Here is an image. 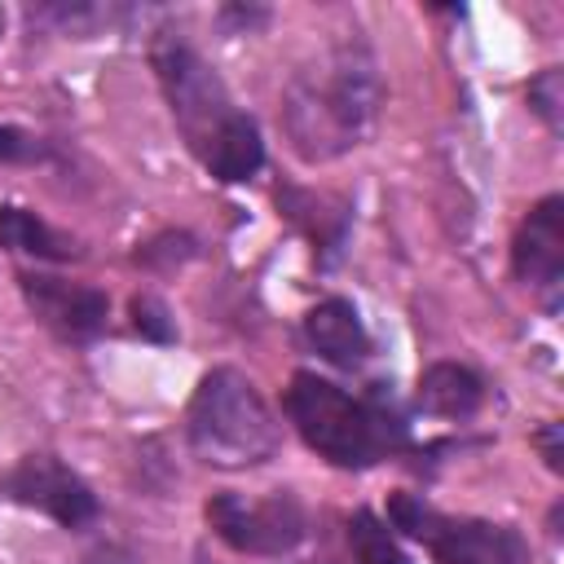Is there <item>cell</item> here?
Instances as JSON below:
<instances>
[{
	"label": "cell",
	"mask_w": 564,
	"mask_h": 564,
	"mask_svg": "<svg viewBox=\"0 0 564 564\" xmlns=\"http://www.w3.org/2000/svg\"><path fill=\"white\" fill-rule=\"evenodd\" d=\"M379 101H383V84L375 57L361 44H339L317 66L291 79L282 101V123L300 159L326 163L366 141Z\"/></svg>",
	"instance_id": "cell-1"
},
{
	"label": "cell",
	"mask_w": 564,
	"mask_h": 564,
	"mask_svg": "<svg viewBox=\"0 0 564 564\" xmlns=\"http://www.w3.org/2000/svg\"><path fill=\"white\" fill-rule=\"evenodd\" d=\"M282 405L295 432L304 436V445L335 467H370L405 441V423L392 410H383L379 401L348 397L339 383L313 370L291 375Z\"/></svg>",
	"instance_id": "cell-2"
},
{
	"label": "cell",
	"mask_w": 564,
	"mask_h": 564,
	"mask_svg": "<svg viewBox=\"0 0 564 564\" xmlns=\"http://www.w3.org/2000/svg\"><path fill=\"white\" fill-rule=\"evenodd\" d=\"M189 445L212 467H256L278 454V423L256 383L234 370L216 366L198 379L189 397Z\"/></svg>",
	"instance_id": "cell-3"
},
{
	"label": "cell",
	"mask_w": 564,
	"mask_h": 564,
	"mask_svg": "<svg viewBox=\"0 0 564 564\" xmlns=\"http://www.w3.org/2000/svg\"><path fill=\"white\" fill-rule=\"evenodd\" d=\"M154 70H159V84L167 93V106L176 115V128L185 132V141L203 154L207 141L220 132V123L234 115L229 106V93L225 84L216 79V70L176 35L159 40L154 44Z\"/></svg>",
	"instance_id": "cell-4"
},
{
	"label": "cell",
	"mask_w": 564,
	"mask_h": 564,
	"mask_svg": "<svg viewBox=\"0 0 564 564\" xmlns=\"http://www.w3.org/2000/svg\"><path fill=\"white\" fill-rule=\"evenodd\" d=\"M207 520L242 555H286L304 542L308 529V516L291 494H269L251 502L238 494H216L207 502Z\"/></svg>",
	"instance_id": "cell-5"
},
{
	"label": "cell",
	"mask_w": 564,
	"mask_h": 564,
	"mask_svg": "<svg viewBox=\"0 0 564 564\" xmlns=\"http://www.w3.org/2000/svg\"><path fill=\"white\" fill-rule=\"evenodd\" d=\"M0 498L57 520L62 529H79L97 516V494L53 454H26L18 467H9L0 476Z\"/></svg>",
	"instance_id": "cell-6"
},
{
	"label": "cell",
	"mask_w": 564,
	"mask_h": 564,
	"mask_svg": "<svg viewBox=\"0 0 564 564\" xmlns=\"http://www.w3.org/2000/svg\"><path fill=\"white\" fill-rule=\"evenodd\" d=\"M22 295L31 304V313L66 344H84L106 326V295L97 286L84 282H66V278H48V273H22Z\"/></svg>",
	"instance_id": "cell-7"
},
{
	"label": "cell",
	"mask_w": 564,
	"mask_h": 564,
	"mask_svg": "<svg viewBox=\"0 0 564 564\" xmlns=\"http://www.w3.org/2000/svg\"><path fill=\"white\" fill-rule=\"evenodd\" d=\"M436 564H529L524 542L507 524H485V520H445L436 511L423 516L419 533Z\"/></svg>",
	"instance_id": "cell-8"
},
{
	"label": "cell",
	"mask_w": 564,
	"mask_h": 564,
	"mask_svg": "<svg viewBox=\"0 0 564 564\" xmlns=\"http://www.w3.org/2000/svg\"><path fill=\"white\" fill-rule=\"evenodd\" d=\"M511 264L529 291L555 300L560 278H564V198L560 194H546L524 216V225L511 242Z\"/></svg>",
	"instance_id": "cell-9"
},
{
	"label": "cell",
	"mask_w": 564,
	"mask_h": 564,
	"mask_svg": "<svg viewBox=\"0 0 564 564\" xmlns=\"http://www.w3.org/2000/svg\"><path fill=\"white\" fill-rule=\"evenodd\" d=\"M304 335L317 348V357H326L335 366H357L370 352V335H366L357 308L348 300H339V295L335 300H322L317 308H308Z\"/></svg>",
	"instance_id": "cell-10"
},
{
	"label": "cell",
	"mask_w": 564,
	"mask_h": 564,
	"mask_svg": "<svg viewBox=\"0 0 564 564\" xmlns=\"http://www.w3.org/2000/svg\"><path fill=\"white\" fill-rule=\"evenodd\" d=\"M198 159H203L207 172H212L216 181H225V185H238V181L256 176L260 163H264V141H260L256 119H247L242 110H234V115L220 123V132L207 141V150H203Z\"/></svg>",
	"instance_id": "cell-11"
},
{
	"label": "cell",
	"mask_w": 564,
	"mask_h": 564,
	"mask_svg": "<svg viewBox=\"0 0 564 564\" xmlns=\"http://www.w3.org/2000/svg\"><path fill=\"white\" fill-rule=\"evenodd\" d=\"M485 401V383L476 370L458 361H436L419 379V405L436 419H471Z\"/></svg>",
	"instance_id": "cell-12"
},
{
	"label": "cell",
	"mask_w": 564,
	"mask_h": 564,
	"mask_svg": "<svg viewBox=\"0 0 564 564\" xmlns=\"http://www.w3.org/2000/svg\"><path fill=\"white\" fill-rule=\"evenodd\" d=\"M0 247L22 251V256H40V260H70L75 256V242L26 207H0Z\"/></svg>",
	"instance_id": "cell-13"
},
{
	"label": "cell",
	"mask_w": 564,
	"mask_h": 564,
	"mask_svg": "<svg viewBox=\"0 0 564 564\" xmlns=\"http://www.w3.org/2000/svg\"><path fill=\"white\" fill-rule=\"evenodd\" d=\"M348 546H352L357 564H410L405 551L397 546V538L388 533V524L370 511H357L348 520Z\"/></svg>",
	"instance_id": "cell-14"
},
{
	"label": "cell",
	"mask_w": 564,
	"mask_h": 564,
	"mask_svg": "<svg viewBox=\"0 0 564 564\" xmlns=\"http://www.w3.org/2000/svg\"><path fill=\"white\" fill-rule=\"evenodd\" d=\"M529 106H533V115L551 128V132H560V106H564V75L551 66V70H542L533 84H529Z\"/></svg>",
	"instance_id": "cell-15"
},
{
	"label": "cell",
	"mask_w": 564,
	"mask_h": 564,
	"mask_svg": "<svg viewBox=\"0 0 564 564\" xmlns=\"http://www.w3.org/2000/svg\"><path fill=\"white\" fill-rule=\"evenodd\" d=\"M132 326L154 344H172L176 339V322H172V313H167V304L159 295H137L132 300Z\"/></svg>",
	"instance_id": "cell-16"
},
{
	"label": "cell",
	"mask_w": 564,
	"mask_h": 564,
	"mask_svg": "<svg viewBox=\"0 0 564 564\" xmlns=\"http://www.w3.org/2000/svg\"><path fill=\"white\" fill-rule=\"evenodd\" d=\"M40 154H44V145H40L31 132L0 123V163H31V159H40Z\"/></svg>",
	"instance_id": "cell-17"
},
{
	"label": "cell",
	"mask_w": 564,
	"mask_h": 564,
	"mask_svg": "<svg viewBox=\"0 0 564 564\" xmlns=\"http://www.w3.org/2000/svg\"><path fill=\"white\" fill-rule=\"evenodd\" d=\"M560 436H564L560 423H546L542 432H533V445L542 449V458H546L551 471H564V445H560Z\"/></svg>",
	"instance_id": "cell-18"
},
{
	"label": "cell",
	"mask_w": 564,
	"mask_h": 564,
	"mask_svg": "<svg viewBox=\"0 0 564 564\" xmlns=\"http://www.w3.org/2000/svg\"><path fill=\"white\" fill-rule=\"evenodd\" d=\"M220 18H225V22H242V26L251 31L256 22H264V9H256V13H247V9H225Z\"/></svg>",
	"instance_id": "cell-19"
},
{
	"label": "cell",
	"mask_w": 564,
	"mask_h": 564,
	"mask_svg": "<svg viewBox=\"0 0 564 564\" xmlns=\"http://www.w3.org/2000/svg\"><path fill=\"white\" fill-rule=\"evenodd\" d=\"M0 35H4V9H0Z\"/></svg>",
	"instance_id": "cell-20"
}]
</instances>
